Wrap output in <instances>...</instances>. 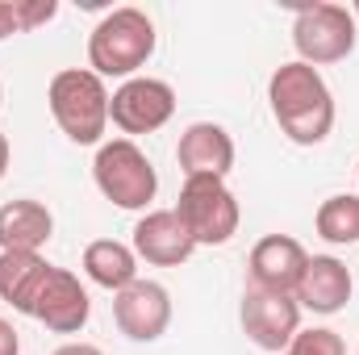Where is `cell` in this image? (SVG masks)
Wrapping results in <instances>:
<instances>
[{"label": "cell", "mask_w": 359, "mask_h": 355, "mask_svg": "<svg viewBox=\"0 0 359 355\" xmlns=\"http://www.w3.org/2000/svg\"><path fill=\"white\" fill-rule=\"evenodd\" d=\"M268 100H271V117L280 126V134L297 147H318L330 138L334 130V96L326 88L322 72L292 59L280 63L268 80Z\"/></svg>", "instance_id": "1"}, {"label": "cell", "mask_w": 359, "mask_h": 355, "mask_svg": "<svg viewBox=\"0 0 359 355\" xmlns=\"http://www.w3.org/2000/svg\"><path fill=\"white\" fill-rule=\"evenodd\" d=\"M155 55V21L142 8H113L88 34V72L100 80H134Z\"/></svg>", "instance_id": "2"}, {"label": "cell", "mask_w": 359, "mask_h": 355, "mask_svg": "<svg viewBox=\"0 0 359 355\" xmlns=\"http://www.w3.org/2000/svg\"><path fill=\"white\" fill-rule=\"evenodd\" d=\"M46 105L55 126L76 142V147H100L109 130V88L88 67H67L50 80Z\"/></svg>", "instance_id": "3"}, {"label": "cell", "mask_w": 359, "mask_h": 355, "mask_svg": "<svg viewBox=\"0 0 359 355\" xmlns=\"http://www.w3.org/2000/svg\"><path fill=\"white\" fill-rule=\"evenodd\" d=\"M92 180L100 188L104 201H113L117 209H147L159 192L155 163L147 159V151L134 138H109L96 147L92 159Z\"/></svg>", "instance_id": "4"}, {"label": "cell", "mask_w": 359, "mask_h": 355, "mask_svg": "<svg viewBox=\"0 0 359 355\" xmlns=\"http://www.w3.org/2000/svg\"><path fill=\"white\" fill-rule=\"evenodd\" d=\"M176 213H180V222L188 226V234H192L196 247H222V243H230L238 234V222H243V209H238L234 192L226 188V180H213V176L184 180Z\"/></svg>", "instance_id": "5"}, {"label": "cell", "mask_w": 359, "mask_h": 355, "mask_svg": "<svg viewBox=\"0 0 359 355\" xmlns=\"http://www.w3.org/2000/svg\"><path fill=\"white\" fill-rule=\"evenodd\" d=\"M355 17L347 4H305L297 8V21H292V46L301 55V63L309 67H326V63H343L351 51H355Z\"/></svg>", "instance_id": "6"}, {"label": "cell", "mask_w": 359, "mask_h": 355, "mask_svg": "<svg viewBox=\"0 0 359 355\" xmlns=\"http://www.w3.org/2000/svg\"><path fill=\"white\" fill-rule=\"evenodd\" d=\"M172 113H176V88L155 76H134L109 96V121L126 138L163 130L172 121Z\"/></svg>", "instance_id": "7"}, {"label": "cell", "mask_w": 359, "mask_h": 355, "mask_svg": "<svg viewBox=\"0 0 359 355\" xmlns=\"http://www.w3.org/2000/svg\"><path fill=\"white\" fill-rule=\"evenodd\" d=\"M243 330L259 351L284 355L288 343L301 330V305L288 293H268V288H247L243 293Z\"/></svg>", "instance_id": "8"}, {"label": "cell", "mask_w": 359, "mask_h": 355, "mask_svg": "<svg viewBox=\"0 0 359 355\" xmlns=\"http://www.w3.org/2000/svg\"><path fill=\"white\" fill-rule=\"evenodd\" d=\"M113 322L134 343H155L172 326V293L159 280H134L130 288L113 293Z\"/></svg>", "instance_id": "9"}, {"label": "cell", "mask_w": 359, "mask_h": 355, "mask_svg": "<svg viewBox=\"0 0 359 355\" xmlns=\"http://www.w3.org/2000/svg\"><path fill=\"white\" fill-rule=\"evenodd\" d=\"M88 314H92V301H88V288L80 284V276L67 272V267H50L29 318L42 322L55 335H80L88 326Z\"/></svg>", "instance_id": "10"}, {"label": "cell", "mask_w": 359, "mask_h": 355, "mask_svg": "<svg viewBox=\"0 0 359 355\" xmlns=\"http://www.w3.org/2000/svg\"><path fill=\"white\" fill-rule=\"evenodd\" d=\"M309 264V251L292 239V234H268L251 247V288H268V293H297L301 276Z\"/></svg>", "instance_id": "11"}, {"label": "cell", "mask_w": 359, "mask_h": 355, "mask_svg": "<svg viewBox=\"0 0 359 355\" xmlns=\"http://www.w3.org/2000/svg\"><path fill=\"white\" fill-rule=\"evenodd\" d=\"M196 251L188 226L180 222L176 209H151L147 217H138L134 226V255L155 267H180L188 264V255Z\"/></svg>", "instance_id": "12"}, {"label": "cell", "mask_w": 359, "mask_h": 355, "mask_svg": "<svg viewBox=\"0 0 359 355\" xmlns=\"http://www.w3.org/2000/svg\"><path fill=\"white\" fill-rule=\"evenodd\" d=\"M176 159H180V168H184V180H192V176L226 180L230 168H234V138L217 121H192L180 134Z\"/></svg>", "instance_id": "13"}, {"label": "cell", "mask_w": 359, "mask_h": 355, "mask_svg": "<svg viewBox=\"0 0 359 355\" xmlns=\"http://www.w3.org/2000/svg\"><path fill=\"white\" fill-rule=\"evenodd\" d=\"M351 267L343 264L339 255H309L305 276L297 284V305L301 309H313V314H339L347 301H351Z\"/></svg>", "instance_id": "14"}, {"label": "cell", "mask_w": 359, "mask_h": 355, "mask_svg": "<svg viewBox=\"0 0 359 355\" xmlns=\"http://www.w3.org/2000/svg\"><path fill=\"white\" fill-rule=\"evenodd\" d=\"M55 234V217L42 201H8L0 205V251H42Z\"/></svg>", "instance_id": "15"}, {"label": "cell", "mask_w": 359, "mask_h": 355, "mask_svg": "<svg viewBox=\"0 0 359 355\" xmlns=\"http://www.w3.org/2000/svg\"><path fill=\"white\" fill-rule=\"evenodd\" d=\"M50 267L38 251H0V301L29 318Z\"/></svg>", "instance_id": "16"}, {"label": "cell", "mask_w": 359, "mask_h": 355, "mask_svg": "<svg viewBox=\"0 0 359 355\" xmlns=\"http://www.w3.org/2000/svg\"><path fill=\"white\" fill-rule=\"evenodd\" d=\"M84 272H88L92 284L121 293L138 280V255H134V247H126L117 239H96L84 247Z\"/></svg>", "instance_id": "17"}, {"label": "cell", "mask_w": 359, "mask_h": 355, "mask_svg": "<svg viewBox=\"0 0 359 355\" xmlns=\"http://www.w3.org/2000/svg\"><path fill=\"white\" fill-rule=\"evenodd\" d=\"M313 226H318V234H322L330 247H355L359 243V192L326 196V201L318 205Z\"/></svg>", "instance_id": "18"}, {"label": "cell", "mask_w": 359, "mask_h": 355, "mask_svg": "<svg viewBox=\"0 0 359 355\" xmlns=\"http://www.w3.org/2000/svg\"><path fill=\"white\" fill-rule=\"evenodd\" d=\"M284 355H347V347L330 326H309V330H297Z\"/></svg>", "instance_id": "19"}, {"label": "cell", "mask_w": 359, "mask_h": 355, "mask_svg": "<svg viewBox=\"0 0 359 355\" xmlns=\"http://www.w3.org/2000/svg\"><path fill=\"white\" fill-rule=\"evenodd\" d=\"M55 13H59V0H17V17H21L25 34L46 25V21H55Z\"/></svg>", "instance_id": "20"}, {"label": "cell", "mask_w": 359, "mask_h": 355, "mask_svg": "<svg viewBox=\"0 0 359 355\" xmlns=\"http://www.w3.org/2000/svg\"><path fill=\"white\" fill-rule=\"evenodd\" d=\"M13 34H25L21 17H17V0H0V42L13 38Z\"/></svg>", "instance_id": "21"}, {"label": "cell", "mask_w": 359, "mask_h": 355, "mask_svg": "<svg viewBox=\"0 0 359 355\" xmlns=\"http://www.w3.org/2000/svg\"><path fill=\"white\" fill-rule=\"evenodd\" d=\"M0 355H21V339L8 318H0Z\"/></svg>", "instance_id": "22"}, {"label": "cell", "mask_w": 359, "mask_h": 355, "mask_svg": "<svg viewBox=\"0 0 359 355\" xmlns=\"http://www.w3.org/2000/svg\"><path fill=\"white\" fill-rule=\"evenodd\" d=\"M55 355H104L100 347H92V343H63Z\"/></svg>", "instance_id": "23"}, {"label": "cell", "mask_w": 359, "mask_h": 355, "mask_svg": "<svg viewBox=\"0 0 359 355\" xmlns=\"http://www.w3.org/2000/svg\"><path fill=\"white\" fill-rule=\"evenodd\" d=\"M8 155H13V151H8V138L0 134V180H4V172H8Z\"/></svg>", "instance_id": "24"}, {"label": "cell", "mask_w": 359, "mask_h": 355, "mask_svg": "<svg viewBox=\"0 0 359 355\" xmlns=\"http://www.w3.org/2000/svg\"><path fill=\"white\" fill-rule=\"evenodd\" d=\"M351 17H355V25H359V0H355V4H351Z\"/></svg>", "instance_id": "25"}, {"label": "cell", "mask_w": 359, "mask_h": 355, "mask_svg": "<svg viewBox=\"0 0 359 355\" xmlns=\"http://www.w3.org/2000/svg\"><path fill=\"white\" fill-rule=\"evenodd\" d=\"M0 105H4V88H0Z\"/></svg>", "instance_id": "26"}]
</instances>
